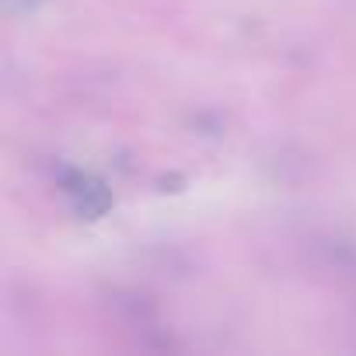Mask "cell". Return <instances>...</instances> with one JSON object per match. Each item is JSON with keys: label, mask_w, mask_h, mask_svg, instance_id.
I'll return each instance as SVG.
<instances>
[{"label": "cell", "mask_w": 356, "mask_h": 356, "mask_svg": "<svg viewBox=\"0 0 356 356\" xmlns=\"http://www.w3.org/2000/svg\"><path fill=\"white\" fill-rule=\"evenodd\" d=\"M4 4H8V11H32L39 0H4Z\"/></svg>", "instance_id": "obj_1"}]
</instances>
